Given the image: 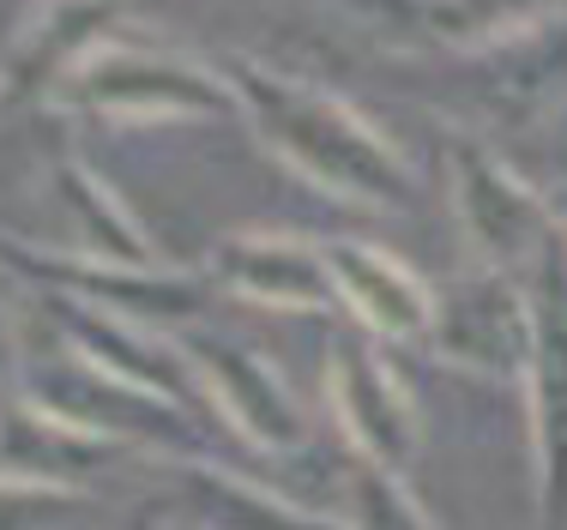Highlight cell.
Here are the masks:
<instances>
[{
    "label": "cell",
    "instance_id": "3957f363",
    "mask_svg": "<svg viewBox=\"0 0 567 530\" xmlns=\"http://www.w3.org/2000/svg\"><path fill=\"white\" fill-rule=\"evenodd\" d=\"M453 187H458V211H465V229L489 260H532V253H549V217L525 194L519 181L489 163L483 152L458 145L453 152Z\"/></svg>",
    "mask_w": 567,
    "mask_h": 530
},
{
    "label": "cell",
    "instance_id": "8fae6325",
    "mask_svg": "<svg viewBox=\"0 0 567 530\" xmlns=\"http://www.w3.org/2000/svg\"><path fill=\"white\" fill-rule=\"evenodd\" d=\"M103 453H110L103 440H91L85 428L49 416L43 404L19 411L0 428V458H7L12 470H37V477H43V470H85V465H97Z\"/></svg>",
    "mask_w": 567,
    "mask_h": 530
},
{
    "label": "cell",
    "instance_id": "7c38bea8",
    "mask_svg": "<svg viewBox=\"0 0 567 530\" xmlns=\"http://www.w3.org/2000/svg\"><path fill=\"white\" fill-rule=\"evenodd\" d=\"M357 524L362 530H429L411 500L399 495L393 470H381V465H362V477H357Z\"/></svg>",
    "mask_w": 567,
    "mask_h": 530
},
{
    "label": "cell",
    "instance_id": "6da1fadb",
    "mask_svg": "<svg viewBox=\"0 0 567 530\" xmlns=\"http://www.w3.org/2000/svg\"><path fill=\"white\" fill-rule=\"evenodd\" d=\"M236 91L254 108V121L266 127V139L302 175H315L320 187L339 194H369V199H411V175L404 163L362 127L350 108L315 97L302 85L260 73V66H236Z\"/></svg>",
    "mask_w": 567,
    "mask_h": 530
},
{
    "label": "cell",
    "instance_id": "52a82bcc",
    "mask_svg": "<svg viewBox=\"0 0 567 530\" xmlns=\"http://www.w3.org/2000/svg\"><path fill=\"white\" fill-rule=\"evenodd\" d=\"M187 356L206 368L212 392L224 398V411L236 416L260 446H296L302 440V416H296V404L284 398L278 374L266 368L260 356H248V350L224 344V337H212V332L187 337Z\"/></svg>",
    "mask_w": 567,
    "mask_h": 530
},
{
    "label": "cell",
    "instance_id": "7a4b0ae2",
    "mask_svg": "<svg viewBox=\"0 0 567 530\" xmlns=\"http://www.w3.org/2000/svg\"><path fill=\"white\" fill-rule=\"evenodd\" d=\"M549 283L532 302V398H537V453H544V530H567V283L561 253H544Z\"/></svg>",
    "mask_w": 567,
    "mask_h": 530
},
{
    "label": "cell",
    "instance_id": "ba28073f",
    "mask_svg": "<svg viewBox=\"0 0 567 530\" xmlns=\"http://www.w3.org/2000/svg\"><path fill=\"white\" fill-rule=\"evenodd\" d=\"M441 344L471 368L507 374L532 362V308H519V295L502 283H477L453 308H441Z\"/></svg>",
    "mask_w": 567,
    "mask_h": 530
},
{
    "label": "cell",
    "instance_id": "8992f818",
    "mask_svg": "<svg viewBox=\"0 0 567 530\" xmlns=\"http://www.w3.org/2000/svg\"><path fill=\"white\" fill-rule=\"evenodd\" d=\"M332 392H339V416L350 423V440L369 453V465L399 470L416 446V423H411L404 392L393 386V374L362 344H339L332 350Z\"/></svg>",
    "mask_w": 567,
    "mask_h": 530
},
{
    "label": "cell",
    "instance_id": "9c48e42d",
    "mask_svg": "<svg viewBox=\"0 0 567 530\" xmlns=\"http://www.w3.org/2000/svg\"><path fill=\"white\" fill-rule=\"evenodd\" d=\"M212 266L236 290L260 295V302H278V308H327L332 290H339L320 253L296 248V241H278V236H236L218 248Z\"/></svg>",
    "mask_w": 567,
    "mask_h": 530
},
{
    "label": "cell",
    "instance_id": "5b68a950",
    "mask_svg": "<svg viewBox=\"0 0 567 530\" xmlns=\"http://www.w3.org/2000/svg\"><path fill=\"white\" fill-rule=\"evenodd\" d=\"M73 85H79L73 91L79 103H97V108H212V115L229 108L218 79L194 73L169 54H133V49H103L97 61L79 66Z\"/></svg>",
    "mask_w": 567,
    "mask_h": 530
},
{
    "label": "cell",
    "instance_id": "30bf717a",
    "mask_svg": "<svg viewBox=\"0 0 567 530\" xmlns=\"http://www.w3.org/2000/svg\"><path fill=\"white\" fill-rule=\"evenodd\" d=\"M66 320H73V337L85 344V356L103 362V374L127 380V386H140V392H157L164 404H175V411L187 404L182 368H175V362H164L152 344H140L127 325H115L110 314H97V308H73V302H66Z\"/></svg>",
    "mask_w": 567,
    "mask_h": 530
},
{
    "label": "cell",
    "instance_id": "4fadbf2b",
    "mask_svg": "<svg viewBox=\"0 0 567 530\" xmlns=\"http://www.w3.org/2000/svg\"><path fill=\"white\" fill-rule=\"evenodd\" d=\"M66 181H73V194L85 199V217H91V224H103V217H110V206H103V199L91 194V187H79V181H85V175H66ZM110 224H115V217H110ZM97 248H103V229H97ZM110 248H115V253H121V260H127V266H140V260H145V248H140V241H133V236H110Z\"/></svg>",
    "mask_w": 567,
    "mask_h": 530
},
{
    "label": "cell",
    "instance_id": "277c9868",
    "mask_svg": "<svg viewBox=\"0 0 567 530\" xmlns=\"http://www.w3.org/2000/svg\"><path fill=\"white\" fill-rule=\"evenodd\" d=\"M327 271L339 283V295L350 302V314L374 332H393V337H416L441 320V302L423 290L411 266H399L393 253L381 248H362V241H332L327 253Z\"/></svg>",
    "mask_w": 567,
    "mask_h": 530
}]
</instances>
